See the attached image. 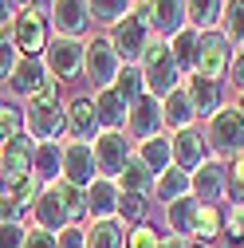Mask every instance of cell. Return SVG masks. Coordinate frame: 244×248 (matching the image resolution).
Masks as SVG:
<instances>
[{
    "label": "cell",
    "instance_id": "31",
    "mask_svg": "<svg viewBox=\"0 0 244 248\" xmlns=\"http://www.w3.org/2000/svg\"><path fill=\"white\" fill-rule=\"evenodd\" d=\"M221 229H225V209H221V205H201V201H197V225H193V240L213 244V240L221 236Z\"/></svg>",
    "mask_w": 244,
    "mask_h": 248
},
{
    "label": "cell",
    "instance_id": "20",
    "mask_svg": "<svg viewBox=\"0 0 244 248\" xmlns=\"http://www.w3.org/2000/svg\"><path fill=\"white\" fill-rule=\"evenodd\" d=\"M12 47L20 55H44V47H47V20L16 16V24H12Z\"/></svg>",
    "mask_w": 244,
    "mask_h": 248
},
{
    "label": "cell",
    "instance_id": "27",
    "mask_svg": "<svg viewBox=\"0 0 244 248\" xmlns=\"http://www.w3.org/2000/svg\"><path fill=\"white\" fill-rule=\"evenodd\" d=\"M114 185H118L122 193L150 197V193H154V173L146 170V162L138 158V154H130V158H126V166H122V173L114 177Z\"/></svg>",
    "mask_w": 244,
    "mask_h": 248
},
{
    "label": "cell",
    "instance_id": "55",
    "mask_svg": "<svg viewBox=\"0 0 244 248\" xmlns=\"http://www.w3.org/2000/svg\"><path fill=\"white\" fill-rule=\"evenodd\" d=\"M4 4H8V8H12V0H4Z\"/></svg>",
    "mask_w": 244,
    "mask_h": 248
},
{
    "label": "cell",
    "instance_id": "23",
    "mask_svg": "<svg viewBox=\"0 0 244 248\" xmlns=\"http://www.w3.org/2000/svg\"><path fill=\"white\" fill-rule=\"evenodd\" d=\"M126 110H130V103L118 99L114 87L95 91V118H99L103 130H126Z\"/></svg>",
    "mask_w": 244,
    "mask_h": 248
},
{
    "label": "cell",
    "instance_id": "56",
    "mask_svg": "<svg viewBox=\"0 0 244 248\" xmlns=\"http://www.w3.org/2000/svg\"><path fill=\"white\" fill-rule=\"evenodd\" d=\"M240 4H244V0H240Z\"/></svg>",
    "mask_w": 244,
    "mask_h": 248
},
{
    "label": "cell",
    "instance_id": "3",
    "mask_svg": "<svg viewBox=\"0 0 244 248\" xmlns=\"http://www.w3.org/2000/svg\"><path fill=\"white\" fill-rule=\"evenodd\" d=\"M110 47H114V55L122 59V67H138L142 63V55H146V47L154 44V32H150V24H146V16L134 8L130 16H122L114 28H110Z\"/></svg>",
    "mask_w": 244,
    "mask_h": 248
},
{
    "label": "cell",
    "instance_id": "42",
    "mask_svg": "<svg viewBox=\"0 0 244 248\" xmlns=\"http://www.w3.org/2000/svg\"><path fill=\"white\" fill-rule=\"evenodd\" d=\"M221 236H229V240H244V205H229L225 209V229H221Z\"/></svg>",
    "mask_w": 244,
    "mask_h": 248
},
{
    "label": "cell",
    "instance_id": "6",
    "mask_svg": "<svg viewBox=\"0 0 244 248\" xmlns=\"http://www.w3.org/2000/svg\"><path fill=\"white\" fill-rule=\"evenodd\" d=\"M91 150H95V166H99V177H118L122 166H126V158L134 154L126 130H99V138L91 142Z\"/></svg>",
    "mask_w": 244,
    "mask_h": 248
},
{
    "label": "cell",
    "instance_id": "41",
    "mask_svg": "<svg viewBox=\"0 0 244 248\" xmlns=\"http://www.w3.org/2000/svg\"><path fill=\"white\" fill-rule=\"evenodd\" d=\"M225 166H229V197L236 205H244V154H236V158L225 162Z\"/></svg>",
    "mask_w": 244,
    "mask_h": 248
},
{
    "label": "cell",
    "instance_id": "16",
    "mask_svg": "<svg viewBox=\"0 0 244 248\" xmlns=\"http://www.w3.org/2000/svg\"><path fill=\"white\" fill-rule=\"evenodd\" d=\"M32 154H36V146H32L28 134H20V138H12V142L0 146V173H4L8 185H16L20 177L32 173Z\"/></svg>",
    "mask_w": 244,
    "mask_h": 248
},
{
    "label": "cell",
    "instance_id": "49",
    "mask_svg": "<svg viewBox=\"0 0 244 248\" xmlns=\"http://www.w3.org/2000/svg\"><path fill=\"white\" fill-rule=\"evenodd\" d=\"M0 248H24V225H0Z\"/></svg>",
    "mask_w": 244,
    "mask_h": 248
},
{
    "label": "cell",
    "instance_id": "17",
    "mask_svg": "<svg viewBox=\"0 0 244 248\" xmlns=\"http://www.w3.org/2000/svg\"><path fill=\"white\" fill-rule=\"evenodd\" d=\"M181 87H185V95H189V103H193V110L197 114H217L225 103H221V83L217 79H205V75H185V79H181Z\"/></svg>",
    "mask_w": 244,
    "mask_h": 248
},
{
    "label": "cell",
    "instance_id": "45",
    "mask_svg": "<svg viewBox=\"0 0 244 248\" xmlns=\"http://www.w3.org/2000/svg\"><path fill=\"white\" fill-rule=\"evenodd\" d=\"M16 59H20V51H16L8 40H0V83H8V79H12V67H16Z\"/></svg>",
    "mask_w": 244,
    "mask_h": 248
},
{
    "label": "cell",
    "instance_id": "19",
    "mask_svg": "<svg viewBox=\"0 0 244 248\" xmlns=\"http://www.w3.org/2000/svg\"><path fill=\"white\" fill-rule=\"evenodd\" d=\"M44 79H47L44 59H40V55H20L16 67H12V79H8V91H12L16 99H32L36 87H40Z\"/></svg>",
    "mask_w": 244,
    "mask_h": 248
},
{
    "label": "cell",
    "instance_id": "4",
    "mask_svg": "<svg viewBox=\"0 0 244 248\" xmlns=\"http://www.w3.org/2000/svg\"><path fill=\"white\" fill-rule=\"evenodd\" d=\"M118 71H122V59L114 55V47H110L107 36H95V40L83 44V75H87V83L95 87V91L114 87Z\"/></svg>",
    "mask_w": 244,
    "mask_h": 248
},
{
    "label": "cell",
    "instance_id": "50",
    "mask_svg": "<svg viewBox=\"0 0 244 248\" xmlns=\"http://www.w3.org/2000/svg\"><path fill=\"white\" fill-rule=\"evenodd\" d=\"M229 75H232V83L244 91V47L240 51H232V63H229Z\"/></svg>",
    "mask_w": 244,
    "mask_h": 248
},
{
    "label": "cell",
    "instance_id": "40",
    "mask_svg": "<svg viewBox=\"0 0 244 248\" xmlns=\"http://www.w3.org/2000/svg\"><path fill=\"white\" fill-rule=\"evenodd\" d=\"M158 244H162V236H158V229L150 225V221L126 229V248H158Z\"/></svg>",
    "mask_w": 244,
    "mask_h": 248
},
{
    "label": "cell",
    "instance_id": "53",
    "mask_svg": "<svg viewBox=\"0 0 244 248\" xmlns=\"http://www.w3.org/2000/svg\"><path fill=\"white\" fill-rule=\"evenodd\" d=\"M221 248H244V240H229V236H225V240H221Z\"/></svg>",
    "mask_w": 244,
    "mask_h": 248
},
{
    "label": "cell",
    "instance_id": "44",
    "mask_svg": "<svg viewBox=\"0 0 244 248\" xmlns=\"http://www.w3.org/2000/svg\"><path fill=\"white\" fill-rule=\"evenodd\" d=\"M59 87H63V83H59V79H44L40 87H36V95H32V103H44V107H59Z\"/></svg>",
    "mask_w": 244,
    "mask_h": 248
},
{
    "label": "cell",
    "instance_id": "13",
    "mask_svg": "<svg viewBox=\"0 0 244 248\" xmlns=\"http://www.w3.org/2000/svg\"><path fill=\"white\" fill-rule=\"evenodd\" d=\"M63 130L71 134V142H91V138H99V118H95V99H71L67 110H63Z\"/></svg>",
    "mask_w": 244,
    "mask_h": 248
},
{
    "label": "cell",
    "instance_id": "1",
    "mask_svg": "<svg viewBox=\"0 0 244 248\" xmlns=\"http://www.w3.org/2000/svg\"><path fill=\"white\" fill-rule=\"evenodd\" d=\"M201 134L209 146V158H217V162H232L236 154H244V118L232 107H221L217 114H209Z\"/></svg>",
    "mask_w": 244,
    "mask_h": 248
},
{
    "label": "cell",
    "instance_id": "9",
    "mask_svg": "<svg viewBox=\"0 0 244 248\" xmlns=\"http://www.w3.org/2000/svg\"><path fill=\"white\" fill-rule=\"evenodd\" d=\"M229 63H232V44H229V40L221 36V28H213V32H201V51H197V75L225 83L221 75H229Z\"/></svg>",
    "mask_w": 244,
    "mask_h": 248
},
{
    "label": "cell",
    "instance_id": "11",
    "mask_svg": "<svg viewBox=\"0 0 244 248\" xmlns=\"http://www.w3.org/2000/svg\"><path fill=\"white\" fill-rule=\"evenodd\" d=\"M47 24L55 28V36H63V40L87 36L91 32V8H87V0H51Z\"/></svg>",
    "mask_w": 244,
    "mask_h": 248
},
{
    "label": "cell",
    "instance_id": "37",
    "mask_svg": "<svg viewBox=\"0 0 244 248\" xmlns=\"http://www.w3.org/2000/svg\"><path fill=\"white\" fill-rule=\"evenodd\" d=\"M8 193H12V201H16L24 213H32V205H36L40 193H44V181H40L36 173H28V177H20L16 185H8Z\"/></svg>",
    "mask_w": 244,
    "mask_h": 248
},
{
    "label": "cell",
    "instance_id": "29",
    "mask_svg": "<svg viewBox=\"0 0 244 248\" xmlns=\"http://www.w3.org/2000/svg\"><path fill=\"white\" fill-rule=\"evenodd\" d=\"M83 248H126V225L122 221H91Z\"/></svg>",
    "mask_w": 244,
    "mask_h": 248
},
{
    "label": "cell",
    "instance_id": "43",
    "mask_svg": "<svg viewBox=\"0 0 244 248\" xmlns=\"http://www.w3.org/2000/svg\"><path fill=\"white\" fill-rule=\"evenodd\" d=\"M16 16H32V20H47L51 16V0H12Z\"/></svg>",
    "mask_w": 244,
    "mask_h": 248
},
{
    "label": "cell",
    "instance_id": "5",
    "mask_svg": "<svg viewBox=\"0 0 244 248\" xmlns=\"http://www.w3.org/2000/svg\"><path fill=\"white\" fill-rule=\"evenodd\" d=\"M189 193H193V201H201V205H221V201L229 197V166L217 162V158L201 162V166L189 173Z\"/></svg>",
    "mask_w": 244,
    "mask_h": 248
},
{
    "label": "cell",
    "instance_id": "28",
    "mask_svg": "<svg viewBox=\"0 0 244 248\" xmlns=\"http://www.w3.org/2000/svg\"><path fill=\"white\" fill-rule=\"evenodd\" d=\"M193 225H197V201H193V193L166 205V229H169L177 240H189V236H193Z\"/></svg>",
    "mask_w": 244,
    "mask_h": 248
},
{
    "label": "cell",
    "instance_id": "10",
    "mask_svg": "<svg viewBox=\"0 0 244 248\" xmlns=\"http://www.w3.org/2000/svg\"><path fill=\"white\" fill-rule=\"evenodd\" d=\"M158 134H166L162 130V99H154V95L134 99L130 110H126V138L146 142V138H158Z\"/></svg>",
    "mask_w": 244,
    "mask_h": 248
},
{
    "label": "cell",
    "instance_id": "15",
    "mask_svg": "<svg viewBox=\"0 0 244 248\" xmlns=\"http://www.w3.org/2000/svg\"><path fill=\"white\" fill-rule=\"evenodd\" d=\"M24 130H28V138H36V142H55L59 134H63V107L32 103L24 110Z\"/></svg>",
    "mask_w": 244,
    "mask_h": 248
},
{
    "label": "cell",
    "instance_id": "52",
    "mask_svg": "<svg viewBox=\"0 0 244 248\" xmlns=\"http://www.w3.org/2000/svg\"><path fill=\"white\" fill-rule=\"evenodd\" d=\"M232 110H236V114L244 118V91H236V103H232Z\"/></svg>",
    "mask_w": 244,
    "mask_h": 248
},
{
    "label": "cell",
    "instance_id": "54",
    "mask_svg": "<svg viewBox=\"0 0 244 248\" xmlns=\"http://www.w3.org/2000/svg\"><path fill=\"white\" fill-rule=\"evenodd\" d=\"M185 248H213V244H205V240H185Z\"/></svg>",
    "mask_w": 244,
    "mask_h": 248
},
{
    "label": "cell",
    "instance_id": "21",
    "mask_svg": "<svg viewBox=\"0 0 244 248\" xmlns=\"http://www.w3.org/2000/svg\"><path fill=\"white\" fill-rule=\"evenodd\" d=\"M118 213V185L110 177H95L87 185V217L91 221H110Z\"/></svg>",
    "mask_w": 244,
    "mask_h": 248
},
{
    "label": "cell",
    "instance_id": "7",
    "mask_svg": "<svg viewBox=\"0 0 244 248\" xmlns=\"http://www.w3.org/2000/svg\"><path fill=\"white\" fill-rule=\"evenodd\" d=\"M44 71L51 79H59V83L83 75V44L79 40H63V36L47 40V47H44Z\"/></svg>",
    "mask_w": 244,
    "mask_h": 248
},
{
    "label": "cell",
    "instance_id": "33",
    "mask_svg": "<svg viewBox=\"0 0 244 248\" xmlns=\"http://www.w3.org/2000/svg\"><path fill=\"white\" fill-rule=\"evenodd\" d=\"M87 8H91V24L114 28L122 16L134 12V0H87Z\"/></svg>",
    "mask_w": 244,
    "mask_h": 248
},
{
    "label": "cell",
    "instance_id": "8",
    "mask_svg": "<svg viewBox=\"0 0 244 248\" xmlns=\"http://www.w3.org/2000/svg\"><path fill=\"white\" fill-rule=\"evenodd\" d=\"M138 12L146 16L154 40H173L185 28V0H142Z\"/></svg>",
    "mask_w": 244,
    "mask_h": 248
},
{
    "label": "cell",
    "instance_id": "30",
    "mask_svg": "<svg viewBox=\"0 0 244 248\" xmlns=\"http://www.w3.org/2000/svg\"><path fill=\"white\" fill-rule=\"evenodd\" d=\"M221 12H225V0H185V24L197 32L221 28Z\"/></svg>",
    "mask_w": 244,
    "mask_h": 248
},
{
    "label": "cell",
    "instance_id": "18",
    "mask_svg": "<svg viewBox=\"0 0 244 248\" xmlns=\"http://www.w3.org/2000/svg\"><path fill=\"white\" fill-rule=\"evenodd\" d=\"M32 217H36V229H44V232H63L71 221H67V209H63V201H59V193H55V185H44V193H40V201L32 205Z\"/></svg>",
    "mask_w": 244,
    "mask_h": 248
},
{
    "label": "cell",
    "instance_id": "2",
    "mask_svg": "<svg viewBox=\"0 0 244 248\" xmlns=\"http://www.w3.org/2000/svg\"><path fill=\"white\" fill-rule=\"evenodd\" d=\"M138 71H142V83H146V95H154V99H166L169 91H177V87H181V79H185V75L177 71L173 51H169V44H166V40H154V44L146 47Z\"/></svg>",
    "mask_w": 244,
    "mask_h": 248
},
{
    "label": "cell",
    "instance_id": "38",
    "mask_svg": "<svg viewBox=\"0 0 244 248\" xmlns=\"http://www.w3.org/2000/svg\"><path fill=\"white\" fill-rule=\"evenodd\" d=\"M114 91H118V99H126V103L142 99V95H146L142 71H138V67H122V71H118V79H114Z\"/></svg>",
    "mask_w": 244,
    "mask_h": 248
},
{
    "label": "cell",
    "instance_id": "26",
    "mask_svg": "<svg viewBox=\"0 0 244 248\" xmlns=\"http://www.w3.org/2000/svg\"><path fill=\"white\" fill-rule=\"evenodd\" d=\"M32 173H36L44 185L59 181V177H63V146H59V142H36V154H32Z\"/></svg>",
    "mask_w": 244,
    "mask_h": 248
},
{
    "label": "cell",
    "instance_id": "48",
    "mask_svg": "<svg viewBox=\"0 0 244 248\" xmlns=\"http://www.w3.org/2000/svg\"><path fill=\"white\" fill-rule=\"evenodd\" d=\"M20 217H24V209L12 201V193H4L0 197V225H20Z\"/></svg>",
    "mask_w": 244,
    "mask_h": 248
},
{
    "label": "cell",
    "instance_id": "24",
    "mask_svg": "<svg viewBox=\"0 0 244 248\" xmlns=\"http://www.w3.org/2000/svg\"><path fill=\"white\" fill-rule=\"evenodd\" d=\"M166 44H169V51H173L177 71H181V75H193V71H197V51H201V32L185 24V28H181L173 40H166Z\"/></svg>",
    "mask_w": 244,
    "mask_h": 248
},
{
    "label": "cell",
    "instance_id": "25",
    "mask_svg": "<svg viewBox=\"0 0 244 248\" xmlns=\"http://www.w3.org/2000/svg\"><path fill=\"white\" fill-rule=\"evenodd\" d=\"M134 154L146 162V170L154 173V181L173 166V146H169V134H158V138H146V142H138L134 146Z\"/></svg>",
    "mask_w": 244,
    "mask_h": 248
},
{
    "label": "cell",
    "instance_id": "35",
    "mask_svg": "<svg viewBox=\"0 0 244 248\" xmlns=\"http://www.w3.org/2000/svg\"><path fill=\"white\" fill-rule=\"evenodd\" d=\"M55 185V193H59V201H63V209H67V221L71 225H79L83 217H87V189H79V185H71V181H51Z\"/></svg>",
    "mask_w": 244,
    "mask_h": 248
},
{
    "label": "cell",
    "instance_id": "32",
    "mask_svg": "<svg viewBox=\"0 0 244 248\" xmlns=\"http://www.w3.org/2000/svg\"><path fill=\"white\" fill-rule=\"evenodd\" d=\"M154 193H158L162 205H169V201H177V197H189V173L177 170V166H169V170L154 181Z\"/></svg>",
    "mask_w": 244,
    "mask_h": 248
},
{
    "label": "cell",
    "instance_id": "36",
    "mask_svg": "<svg viewBox=\"0 0 244 248\" xmlns=\"http://www.w3.org/2000/svg\"><path fill=\"white\" fill-rule=\"evenodd\" d=\"M146 213H150V201H146V197L118 189V213H114V221H122V225H142Z\"/></svg>",
    "mask_w": 244,
    "mask_h": 248
},
{
    "label": "cell",
    "instance_id": "46",
    "mask_svg": "<svg viewBox=\"0 0 244 248\" xmlns=\"http://www.w3.org/2000/svg\"><path fill=\"white\" fill-rule=\"evenodd\" d=\"M83 240H87V229L79 225H67L63 232H55V248H83Z\"/></svg>",
    "mask_w": 244,
    "mask_h": 248
},
{
    "label": "cell",
    "instance_id": "14",
    "mask_svg": "<svg viewBox=\"0 0 244 248\" xmlns=\"http://www.w3.org/2000/svg\"><path fill=\"white\" fill-rule=\"evenodd\" d=\"M169 146H173V166L185 170V173H193L201 162H209V146H205V134L197 126L169 134Z\"/></svg>",
    "mask_w": 244,
    "mask_h": 248
},
{
    "label": "cell",
    "instance_id": "34",
    "mask_svg": "<svg viewBox=\"0 0 244 248\" xmlns=\"http://www.w3.org/2000/svg\"><path fill=\"white\" fill-rule=\"evenodd\" d=\"M221 36L232 44V51L244 47V4H240V0H225V12H221Z\"/></svg>",
    "mask_w": 244,
    "mask_h": 248
},
{
    "label": "cell",
    "instance_id": "51",
    "mask_svg": "<svg viewBox=\"0 0 244 248\" xmlns=\"http://www.w3.org/2000/svg\"><path fill=\"white\" fill-rule=\"evenodd\" d=\"M158 248H185V240H177V236H162Z\"/></svg>",
    "mask_w": 244,
    "mask_h": 248
},
{
    "label": "cell",
    "instance_id": "12",
    "mask_svg": "<svg viewBox=\"0 0 244 248\" xmlns=\"http://www.w3.org/2000/svg\"><path fill=\"white\" fill-rule=\"evenodd\" d=\"M95 177H99V166H95V150H91V142H67L63 146V181L87 189Z\"/></svg>",
    "mask_w": 244,
    "mask_h": 248
},
{
    "label": "cell",
    "instance_id": "47",
    "mask_svg": "<svg viewBox=\"0 0 244 248\" xmlns=\"http://www.w3.org/2000/svg\"><path fill=\"white\" fill-rule=\"evenodd\" d=\"M24 248H55V236L32 225V229H24Z\"/></svg>",
    "mask_w": 244,
    "mask_h": 248
},
{
    "label": "cell",
    "instance_id": "39",
    "mask_svg": "<svg viewBox=\"0 0 244 248\" xmlns=\"http://www.w3.org/2000/svg\"><path fill=\"white\" fill-rule=\"evenodd\" d=\"M24 134V110L12 103H0V146Z\"/></svg>",
    "mask_w": 244,
    "mask_h": 248
},
{
    "label": "cell",
    "instance_id": "22",
    "mask_svg": "<svg viewBox=\"0 0 244 248\" xmlns=\"http://www.w3.org/2000/svg\"><path fill=\"white\" fill-rule=\"evenodd\" d=\"M193 118H197V110H193V103L185 95V87L169 91V95L162 99V130H173V134L177 130H189Z\"/></svg>",
    "mask_w": 244,
    "mask_h": 248
}]
</instances>
